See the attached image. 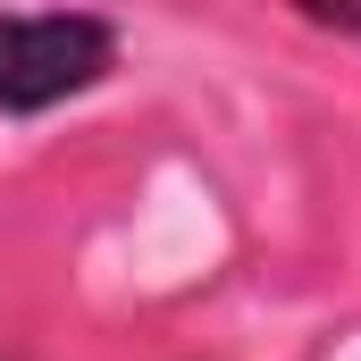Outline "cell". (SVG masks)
Here are the masks:
<instances>
[{
  "label": "cell",
  "mask_w": 361,
  "mask_h": 361,
  "mask_svg": "<svg viewBox=\"0 0 361 361\" xmlns=\"http://www.w3.org/2000/svg\"><path fill=\"white\" fill-rule=\"evenodd\" d=\"M126 25L109 8H0V118H51L118 76Z\"/></svg>",
  "instance_id": "6da1fadb"
},
{
  "label": "cell",
  "mask_w": 361,
  "mask_h": 361,
  "mask_svg": "<svg viewBox=\"0 0 361 361\" xmlns=\"http://www.w3.org/2000/svg\"><path fill=\"white\" fill-rule=\"evenodd\" d=\"M294 17H302V25H319V34H336V42H361V8H319V0H302Z\"/></svg>",
  "instance_id": "7a4b0ae2"
},
{
  "label": "cell",
  "mask_w": 361,
  "mask_h": 361,
  "mask_svg": "<svg viewBox=\"0 0 361 361\" xmlns=\"http://www.w3.org/2000/svg\"><path fill=\"white\" fill-rule=\"evenodd\" d=\"M0 361H34V353H25V345H0Z\"/></svg>",
  "instance_id": "3957f363"
}]
</instances>
